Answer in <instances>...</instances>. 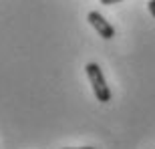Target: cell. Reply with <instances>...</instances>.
I'll list each match as a JSON object with an SVG mask.
<instances>
[{"instance_id": "cell-3", "label": "cell", "mask_w": 155, "mask_h": 149, "mask_svg": "<svg viewBox=\"0 0 155 149\" xmlns=\"http://www.w3.org/2000/svg\"><path fill=\"white\" fill-rule=\"evenodd\" d=\"M101 4H105V6H111V4H119V2H123V0H99Z\"/></svg>"}, {"instance_id": "cell-2", "label": "cell", "mask_w": 155, "mask_h": 149, "mask_svg": "<svg viewBox=\"0 0 155 149\" xmlns=\"http://www.w3.org/2000/svg\"><path fill=\"white\" fill-rule=\"evenodd\" d=\"M87 20H89V22H91V26L99 32V36H101V38L111 40L113 36H115V28H113V24H111L109 20H107V18L101 14V12H97V10L89 12Z\"/></svg>"}, {"instance_id": "cell-1", "label": "cell", "mask_w": 155, "mask_h": 149, "mask_svg": "<svg viewBox=\"0 0 155 149\" xmlns=\"http://www.w3.org/2000/svg\"><path fill=\"white\" fill-rule=\"evenodd\" d=\"M85 73L89 77V83L93 87V93H95V97H97L99 103H109L111 101V89L107 85V81H105V74L101 71L97 63H89L85 67Z\"/></svg>"}, {"instance_id": "cell-5", "label": "cell", "mask_w": 155, "mask_h": 149, "mask_svg": "<svg viewBox=\"0 0 155 149\" xmlns=\"http://www.w3.org/2000/svg\"><path fill=\"white\" fill-rule=\"evenodd\" d=\"M64 149H95V147H64Z\"/></svg>"}, {"instance_id": "cell-4", "label": "cell", "mask_w": 155, "mask_h": 149, "mask_svg": "<svg viewBox=\"0 0 155 149\" xmlns=\"http://www.w3.org/2000/svg\"><path fill=\"white\" fill-rule=\"evenodd\" d=\"M147 6H149V12H151V16L155 18V0H149V4H147Z\"/></svg>"}]
</instances>
